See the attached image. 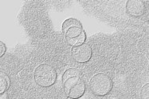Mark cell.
Segmentation results:
<instances>
[{
  "instance_id": "cell-1",
  "label": "cell",
  "mask_w": 149,
  "mask_h": 99,
  "mask_svg": "<svg viewBox=\"0 0 149 99\" xmlns=\"http://www.w3.org/2000/svg\"><path fill=\"white\" fill-rule=\"evenodd\" d=\"M64 92L69 98L78 99L83 96L86 91V85L82 80L79 71L69 68L65 71L62 76Z\"/></svg>"
},
{
  "instance_id": "cell-2",
  "label": "cell",
  "mask_w": 149,
  "mask_h": 99,
  "mask_svg": "<svg viewBox=\"0 0 149 99\" xmlns=\"http://www.w3.org/2000/svg\"><path fill=\"white\" fill-rule=\"evenodd\" d=\"M34 79L36 83L42 87H49L54 85L57 79V72L49 65H41L35 70Z\"/></svg>"
},
{
  "instance_id": "cell-3",
  "label": "cell",
  "mask_w": 149,
  "mask_h": 99,
  "mask_svg": "<svg viewBox=\"0 0 149 99\" xmlns=\"http://www.w3.org/2000/svg\"><path fill=\"white\" fill-rule=\"evenodd\" d=\"M112 86L113 84L111 78L104 73H98L90 79V90L97 96L107 95L111 91Z\"/></svg>"
},
{
  "instance_id": "cell-4",
  "label": "cell",
  "mask_w": 149,
  "mask_h": 99,
  "mask_svg": "<svg viewBox=\"0 0 149 99\" xmlns=\"http://www.w3.org/2000/svg\"><path fill=\"white\" fill-rule=\"evenodd\" d=\"M71 54H72V58L76 62L86 63L89 61L92 57V48L90 47V45L82 43V44L73 47Z\"/></svg>"
},
{
  "instance_id": "cell-5",
  "label": "cell",
  "mask_w": 149,
  "mask_h": 99,
  "mask_svg": "<svg viewBox=\"0 0 149 99\" xmlns=\"http://www.w3.org/2000/svg\"><path fill=\"white\" fill-rule=\"evenodd\" d=\"M68 43L72 46H79L82 44L86 40V32L82 27H72L64 33Z\"/></svg>"
},
{
  "instance_id": "cell-6",
  "label": "cell",
  "mask_w": 149,
  "mask_h": 99,
  "mask_svg": "<svg viewBox=\"0 0 149 99\" xmlns=\"http://www.w3.org/2000/svg\"><path fill=\"white\" fill-rule=\"evenodd\" d=\"M145 3L142 0H128L126 3V13L134 17L143 15L145 12Z\"/></svg>"
},
{
  "instance_id": "cell-7",
  "label": "cell",
  "mask_w": 149,
  "mask_h": 99,
  "mask_svg": "<svg viewBox=\"0 0 149 99\" xmlns=\"http://www.w3.org/2000/svg\"><path fill=\"white\" fill-rule=\"evenodd\" d=\"M72 27H82V23L79 20L75 18L67 19L62 24V31L63 33H65L68 29H69Z\"/></svg>"
},
{
  "instance_id": "cell-8",
  "label": "cell",
  "mask_w": 149,
  "mask_h": 99,
  "mask_svg": "<svg viewBox=\"0 0 149 99\" xmlns=\"http://www.w3.org/2000/svg\"><path fill=\"white\" fill-rule=\"evenodd\" d=\"M8 86H9V80L7 76L3 73H0V93L4 92V91L8 88Z\"/></svg>"
},
{
  "instance_id": "cell-9",
  "label": "cell",
  "mask_w": 149,
  "mask_h": 99,
  "mask_svg": "<svg viewBox=\"0 0 149 99\" xmlns=\"http://www.w3.org/2000/svg\"><path fill=\"white\" fill-rule=\"evenodd\" d=\"M141 97L142 99H149V84H146L142 87L141 91Z\"/></svg>"
},
{
  "instance_id": "cell-10",
  "label": "cell",
  "mask_w": 149,
  "mask_h": 99,
  "mask_svg": "<svg viewBox=\"0 0 149 99\" xmlns=\"http://www.w3.org/2000/svg\"><path fill=\"white\" fill-rule=\"evenodd\" d=\"M6 50V47L5 44L0 41V57H3V54H5Z\"/></svg>"
},
{
  "instance_id": "cell-11",
  "label": "cell",
  "mask_w": 149,
  "mask_h": 99,
  "mask_svg": "<svg viewBox=\"0 0 149 99\" xmlns=\"http://www.w3.org/2000/svg\"><path fill=\"white\" fill-rule=\"evenodd\" d=\"M0 99H8L7 94L4 93V92L0 93Z\"/></svg>"
}]
</instances>
